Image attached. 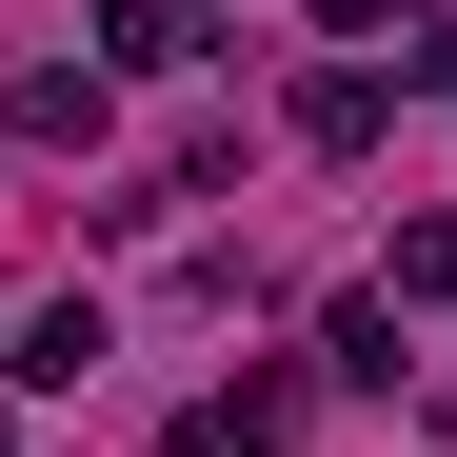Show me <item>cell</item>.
Masks as SVG:
<instances>
[{
	"label": "cell",
	"mask_w": 457,
	"mask_h": 457,
	"mask_svg": "<svg viewBox=\"0 0 457 457\" xmlns=\"http://www.w3.org/2000/svg\"><path fill=\"white\" fill-rule=\"evenodd\" d=\"M0 139H80V160H100V139H120V80H100V60H40V80L0 100Z\"/></svg>",
	"instance_id": "cell-2"
},
{
	"label": "cell",
	"mask_w": 457,
	"mask_h": 457,
	"mask_svg": "<svg viewBox=\"0 0 457 457\" xmlns=\"http://www.w3.org/2000/svg\"><path fill=\"white\" fill-rule=\"evenodd\" d=\"M219 40V0H100V80H179Z\"/></svg>",
	"instance_id": "cell-1"
},
{
	"label": "cell",
	"mask_w": 457,
	"mask_h": 457,
	"mask_svg": "<svg viewBox=\"0 0 457 457\" xmlns=\"http://www.w3.org/2000/svg\"><path fill=\"white\" fill-rule=\"evenodd\" d=\"M179 457H298V378H219L179 418Z\"/></svg>",
	"instance_id": "cell-3"
},
{
	"label": "cell",
	"mask_w": 457,
	"mask_h": 457,
	"mask_svg": "<svg viewBox=\"0 0 457 457\" xmlns=\"http://www.w3.org/2000/svg\"><path fill=\"white\" fill-rule=\"evenodd\" d=\"M319 358H338V378H378V398H398V298H338V319H319Z\"/></svg>",
	"instance_id": "cell-6"
},
{
	"label": "cell",
	"mask_w": 457,
	"mask_h": 457,
	"mask_svg": "<svg viewBox=\"0 0 457 457\" xmlns=\"http://www.w3.org/2000/svg\"><path fill=\"white\" fill-rule=\"evenodd\" d=\"M378 120H398V80H378V60H319V80H298V139H319V160H358Z\"/></svg>",
	"instance_id": "cell-4"
},
{
	"label": "cell",
	"mask_w": 457,
	"mask_h": 457,
	"mask_svg": "<svg viewBox=\"0 0 457 457\" xmlns=\"http://www.w3.org/2000/svg\"><path fill=\"white\" fill-rule=\"evenodd\" d=\"M437 437H457V378H437Z\"/></svg>",
	"instance_id": "cell-10"
},
{
	"label": "cell",
	"mask_w": 457,
	"mask_h": 457,
	"mask_svg": "<svg viewBox=\"0 0 457 457\" xmlns=\"http://www.w3.org/2000/svg\"><path fill=\"white\" fill-rule=\"evenodd\" d=\"M378 21H398V0H319V40H378Z\"/></svg>",
	"instance_id": "cell-8"
},
{
	"label": "cell",
	"mask_w": 457,
	"mask_h": 457,
	"mask_svg": "<svg viewBox=\"0 0 457 457\" xmlns=\"http://www.w3.org/2000/svg\"><path fill=\"white\" fill-rule=\"evenodd\" d=\"M100 338H120L100 298H40V319H21V378H40V398H80V378H100Z\"/></svg>",
	"instance_id": "cell-5"
},
{
	"label": "cell",
	"mask_w": 457,
	"mask_h": 457,
	"mask_svg": "<svg viewBox=\"0 0 457 457\" xmlns=\"http://www.w3.org/2000/svg\"><path fill=\"white\" fill-rule=\"evenodd\" d=\"M378 298H457V219H398V278Z\"/></svg>",
	"instance_id": "cell-7"
},
{
	"label": "cell",
	"mask_w": 457,
	"mask_h": 457,
	"mask_svg": "<svg viewBox=\"0 0 457 457\" xmlns=\"http://www.w3.org/2000/svg\"><path fill=\"white\" fill-rule=\"evenodd\" d=\"M398 80H437V100H457V40H437V60H398Z\"/></svg>",
	"instance_id": "cell-9"
}]
</instances>
